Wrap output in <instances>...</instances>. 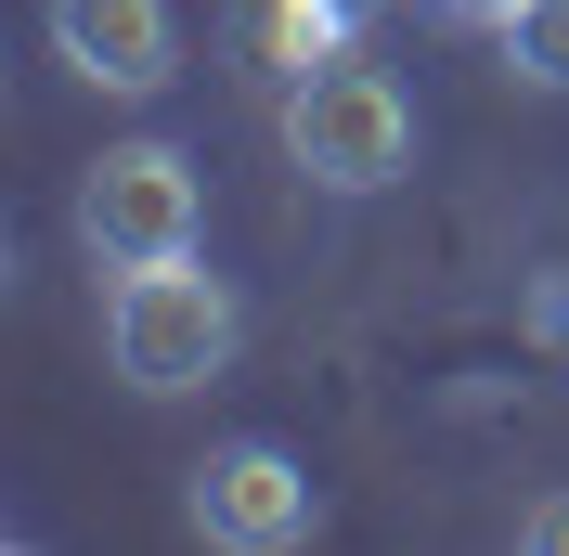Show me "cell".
Listing matches in <instances>:
<instances>
[{
  "label": "cell",
  "instance_id": "52a82bcc",
  "mask_svg": "<svg viewBox=\"0 0 569 556\" xmlns=\"http://www.w3.org/2000/svg\"><path fill=\"white\" fill-rule=\"evenodd\" d=\"M492 39H505V66L531 78V91H569V0H518Z\"/></svg>",
  "mask_w": 569,
  "mask_h": 556
},
{
  "label": "cell",
  "instance_id": "277c9868",
  "mask_svg": "<svg viewBox=\"0 0 569 556\" xmlns=\"http://www.w3.org/2000/svg\"><path fill=\"white\" fill-rule=\"evenodd\" d=\"M181 518L220 556H298L323 530V492H311V466L284 440H220L208 466H194V492H181Z\"/></svg>",
  "mask_w": 569,
  "mask_h": 556
},
{
  "label": "cell",
  "instance_id": "3957f363",
  "mask_svg": "<svg viewBox=\"0 0 569 556\" xmlns=\"http://www.w3.org/2000/svg\"><path fill=\"white\" fill-rule=\"evenodd\" d=\"M208 234V195H194V156L181 142H104L91 181H78V246L91 272H142V259H181Z\"/></svg>",
  "mask_w": 569,
  "mask_h": 556
},
{
  "label": "cell",
  "instance_id": "9c48e42d",
  "mask_svg": "<svg viewBox=\"0 0 569 556\" xmlns=\"http://www.w3.org/2000/svg\"><path fill=\"white\" fill-rule=\"evenodd\" d=\"M440 13H453V27H505V13H518V0H440Z\"/></svg>",
  "mask_w": 569,
  "mask_h": 556
},
{
  "label": "cell",
  "instance_id": "8992f818",
  "mask_svg": "<svg viewBox=\"0 0 569 556\" xmlns=\"http://www.w3.org/2000/svg\"><path fill=\"white\" fill-rule=\"evenodd\" d=\"M233 39H247L259 78H311V66H337V52L362 39V0H247Z\"/></svg>",
  "mask_w": 569,
  "mask_h": 556
},
{
  "label": "cell",
  "instance_id": "6da1fadb",
  "mask_svg": "<svg viewBox=\"0 0 569 556\" xmlns=\"http://www.w3.org/2000/svg\"><path fill=\"white\" fill-rule=\"evenodd\" d=\"M233 337H247V311H233V285H220V272H194V246L104 285V363L142 388V401L208 388L220 363H233Z\"/></svg>",
  "mask_w": 569,
  "mask_h": 556
},
{
  "label": "cell",
  "instance_id": "7a4b0ae2",
  "mask_svg": "<svg viewBox=\"0 0 569 556\" xmlns=\"http://www.w3.org/2000/svg\"><path fill=\"white\" fill-rule=\"evenodd\" d=\"M284 169H311L323 195H389V181L415 169V105H401V78L362 66V52L284 78Z\"/></svg>",
  "mask_w": 569,
  "mask_h": 556
},
{
  "label": "cell",
  "instance_id": "ba28073f",
  "mask_svg": "<svg viewBox=\"0 0 569 556\" xmlns=\"http://www.w3.org/2000/svg\"><path fill=\"white\" fill-rule=\"evenodd\" d=\"M518 556H569V492H543V505H518Z\"/></svg>",
  "mask_w": 569,
  "mask_h": 556
},
{
  "label": "cell",
  "instance_id": "5b68a950",
  "mask_svg": "<svg viewBox=\"0 0 569 556\" xmlns=\"http://www.w3.org/2000/svg\"><path fill=\"white\" fill-rule=\"evenodd\" d=\"M52 52H66L91 91H169L181 78V13L169 0H52Z\"/></svg>",
  "mask_w": 569,
  "mask_h": 556
}]
</instances>
